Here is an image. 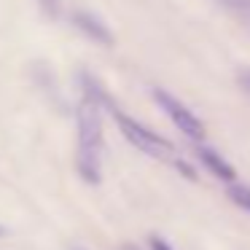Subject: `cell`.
<instances>
[{"label":"cell","mask_w":250,"mask_h":250,"mask_svg":"<svg viewBox=\"0 0 250 250\" xmlns=\"http://www.w3.org/2000/svg\"><path fill=\"white\" fill-rule=\"evenodd\" d=\"M100 105L94 100L83 97L78 105V175L86 183H100L103 172H100V162H103V116H100Z\"/></svg>","instance_id":"cell-1"},{"label":"cell","mask_w":250,"mask_h":250,"mask_svg":"<svg viewBox=\"0 0 250 250\" xmlns=\"http://www.w3.org/2000/svg\"><path fill=\"white\" fill-rule=\"evenodd\" d=\"M113 116H116V124H119L121 135H124L126 140H129L132 146L137 148V151L148 153V156H153V159L172 162V164L178 162V156H175V148H172V143H169V140H164L162 135H156V132H151L148 126H143L140 121L129 119V116L121 113L119 108L113 110Z\"/></svg>","instance_id":"cell-2"},{"label":"cell","mask_w":250,"mask_h":250,"mask_svg":"<svg viewBox=\"0 0 250 250\" xmlns=\"http://www.w3.org/2000/svg\"><path fill=\"white\" fill-rule=\"evenodd\" d=\"M153 100L162 105V110L169 116V121H172L186 137H191V140H196V143L205 140V124H202L178 97H172V94L164 92V89H153Z\"/></svg>","instance_id":"cell-3"},{"label":"cell","mask_w":250,"mask_h":250,"mask_svg":"<svg viewBox=\"0 0 250 250\" xmlns=\"http://www.w3.org/2000/svg\"><path fill=\"white\" fill-rule=\"evenodd\" d=\"M73 24L81 30L86 38H92L94 43H103V46H113V33L108 30V24H103V19H97L94 14L89 11H76L73 14Z\"/></svg>","instance_id":"cell-4"},{"label":"cell","mask_w":250,"mask_h":250,"mask_svg":"<svg viewBox=\"0 0 250 250\" xmlns=\"http://www.w3.org/2000/svg\"><path fill=\"white\" fill-rule=\"evenodd\" d=\"M196 156L202 159V164H205L215 178L226 180V183H234V167L221 156V153H215L212 148H207V146H199V148H196Z\"/></svg>","instance_id":"cell-5"},{"label":"cell","mask_w":250,"mask_h":250,"mask_svg":"<svg viewBox=\"0 0 250 250\" xmlns=\"http://www.w3.org/2000/svg\"><path fill=\"white\" fill-rule=\"evenodd\" d=\"M229 199H231L237 207H242L245 212H250V186L231 183V186H229Z\"/></svg>","instance_id":"cell-6"},{"label":"cell","mask_w":250,"mask_h":250,"mask_svg":"<svg viewBox=\"0 0 250 250\" xmlns=\"http://www.w3.org/2000/svg\"><path fill=\"white\" fill-rule=\"evenodd\" d=\"M221 3L245 24V27H250V0H221Z\"/></svg>","instance_id":"cell-7"},{"label":"cell","mask_w":250,"mask_h":250,"mask_svg":"<svg viewBox=\"0 0 250 250\" xmlns=\"http://www.w3.org/2000/svg\"><path fill=\"white\" fill-rule=\"evenodd\" d=\"M148 245H151V250H172V245H169L167 239L156 237V234H151V237H148Z\"/></svg>","instance_id":"cell-8"},{"label":"cell","mask_w":250,"mask_h":250,"mask_svg":"<svg viewBox=\"0 0 250 250\" xmlns=\"http://www.w3.org/2000/svg\"><path fill=\"white\" fill-rule=\"evenodd\" d=\"M41 8H43L49 17H57V11H60V0H38Z\"/></svg>","instance_id":"cell-9"},{"label":"cell","mask_w":250,"mask_h":250,"mask_svg":"<svg viewBox=\"0 0 250 250\" xmlns=\"http://www.w3.org/2000/svg\"><path fill=\"white\" fill-rule=\"evenodd\" d=\"M239 86H242L245 92L250 94V70H242V73H239Z\"/></svg>","instance_id":"cell-10"},{"label":"cell","mask_w":250,"mask_h":250,"mask_svg":"<svg viewBox=\"0 0 250 250\" xmlns=\"http://www.w3.org/2000/svg\"><path fill=\"white\" fill-rule=\"evenodd\" d=\"M119 250H140V248H137V245H132V242H126V245H121Z\"/></svg>","instance_id":"cell-11"},{"label":"cell","mask_w":250,"mask_h":250,"mask_svg":"<svg viewBox=\"0 0 250 250\" xmlns=\"http://www.w3.org/2000/svg\"><path fill=\"white\" fill-rule=\"evenodd\" d=\"M0 237H6V226L3 223H0Z\"/></svg>","instance_id":"cell-12"}]
</instances>
